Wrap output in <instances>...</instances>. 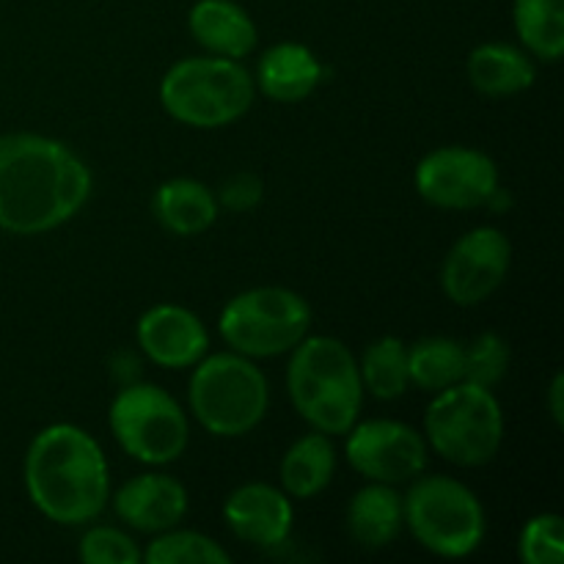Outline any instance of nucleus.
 <instances>
[{"label": "nucleus", "mask_w": 564, "mask_h": 564, "mask_svg": "<svg viewBox=\"0 0 564 564\" xmlns=\"http://www.w3.org/2000/svg\"><path fill=\"white\" fill-rule=\"evenodd\" d=\"M91 171L66 143L39 132L0 135V231L47 235L91 198Z\"/></svg>", "instance_id": "f257e3e1"}, {"label": "nucleus", "mask_w": 564, "mask_h": 564, "mask_svg": "<svg viewBox=\"0 0 564 564\" xmlns=\"http://www.w3.org/2000/svg\"><path fill=\"white\" fill-rule=\"evenodd\" d=\"M512 264V242L496 226L457 237L441 264V290L455 306L474 308L501 290Z\"/></svg>", "instance_id": "f8f14e48"}, {"label": "nucleus", "mask_w": 564, "mask_h": 564, "mask_svg": "<svg viewBox=\"0 0 564 564\" xmlns=\"http://www.w3.org/2000/svg\"><path fill=\"white\" fill-rule=\"evenodd\" d=\"M110 499L124 527L152 534V538L180 527L191 510V496L185 485L163 471L135 474Z\"/></svg>", "instance_id": "2eb2a0df"}, {"label": "nucleus", "mask_w": 564, "mask_h": 564, "mask_svg": "<svg viewBox=\"0 0 564 564\" xmlns=\"http://www.w3.org/2000/svg\"><path fill=\"white\" fill-rule=\"evenodd\" d=\"M116 444L143 466H171L191 444L187 411L154 383H127L108 411Z\"/></svg>", "instance_id": "1a4fd4ad"}, {"label": "nucleus", "mask_w": 564, "mask_h": 564, "mask_svg": "<svg viewBox=\"0 0 564 564\" xmlns=\"http://www.w3.org/2000/svg\"><path fill=\"white\" fill-rule=\"evenodd\" d=\"M549 413L551 419H554L556 427H562L564 422V375L562 372H556L549 386Z\"/></svg>", "instance_id": "c756f323"}, {"label": "nucleus", "mask_w": 564, "mask_h": 564, "mask_svg": "<svg viewBox=\"0 0 564 564\" xmlns=\"http://www.w3.org/2000/svg\"><path fill=\"white\" fill-rule=\"evenodd\" d=\"M413 540L441 560H466L482 545L488 518L479 496L449 474H419L402 496Z\"/></svg>", "instance_id": "423d86ee"}, {"label": "nucleus", "mask_w": 564, "mask_h": 564, "mask_svg": "<svg viewBox=\"0 0 564 564\" xmlns=\"http://www.w3.org/2000/svg\"><path fill=\"white\" fill-rule=\"evenodd\" d=\"M408 375L427 394L449 389L463 380V341L449 336H424L408 347Z\"/></svg>", "instance_id": "5701e85b"}, {"label": "nucleus", "mask_w": 564, "mask_h": 564, "mask_svg": "<svg viewBox=\"0 0 564 564\" xmlns=\"http://www.w3.org/2000/svg\"><path fill=\"white\" fill-rule=\"evenodd\" d=\"M86 564H138L143 562V551L135 540L116 527H88L77 549Z\"/></svg>", "instance_id": "cd10ccee"}, {"label": "nucleus", "mask_w": 564, "mask_h": 564, "mask_svg": "<svg viewBox=\"0 0 564 564\" xmlns=\"http://www.w3.org/2000/svg\"><path fill=\"white\" fill-rule=\"evenodd\" d=\"M229 532L259 551H273L290 540L295 510L292 499L270 482H246L224 501Z\"/></svg>", "instance_id": "4468645a"}, {"label": "nucleus", "mask_w": 564, "mask_h": 564, "mask_svg": "<svg viewBox=\"0 0 564 564\" xmlns=\"http://www.w3.org/2000/svg\"><path fill=\"white\" fill-rule=\"evenodd\" d=\"M345 457L367 482L405 485L427 471L430 446L416 427L397 419H367L347 430Z\"/></svg>", "instance_id": "9b49d317"}, {"label": "nucleus", "mask_w": 564, "mask_h": 564, "mask_svg": "<svg viewBox=\"0 0 564 564\" xmlns=\"http://www.w3.org/2000/svg\"><path fill=\"white\" fill-rule=\"evenodd\" d=\"M290 356L286 394L297 416L325 435H345L361 416L367 397L358 358L336 336L312 334Z\"/></svg>", "instance_id": "7ed1b4c3"}, {"label": "nucleus", "mask_w": 564, "mask_h": 564, "mask_svg": "<svg viewBox=\"0 0 564 564\" xmlns=\"http://www.w3.org/2000/svg\"><path fill=\"white\" fill-rule=\"evenodd\" d=\"M257 99L253 75L235 58H182L160 80V105L174 121L218 130L240 121Z\"/></svg>", "instance_id": "20e7f679"}, {"label": "nucleus", "mask_w": 564, "mask_h": 564, "mask_svg": "<svg viewBox=\"0 0 564 564\" xmlns=\"http://www.w3.org/2000/svg\"><path fill=\"white\" fill-rule=\"evenodd\" d=\"M135 341L154 367L193 369L209 352V330L196 312L180 303H158L138 317Z\"/></svg>", "instance_id": "ddd939ff"}, {"label": "nucleus", "mask_w": 564, "mask_h": 564, "mask_svg": "<svg viewBox=\"0 0 564 564\" xmlns=\"http://www.w3.org/2000/svg\"><path fill=\"white\" fill-rule=\"evenodd\" d=\"M193 419L215 438H242L268 416L270 386L253 358L235 350L207 352L187 383Z\"/></svg>", "instance_id": "39448f33"}, {"label": "nucleus", "mask_w": 564, "mask_h": 564, "mask_svg": "<svg viewBox=\"0 0 564 564\" xmlns=\"http://www.w3.org/2000/svg\"><path fill=\"white\" fill-rule=\"evenodd\" d=\"M152 209L158 224L176 237H198L220 215V204L215 193L204 182L191 176H174L154 191Z\"/></svg>", "instance_id": "aec40b11"}, {"label": "nucleus", "mask_w": 564, "mask_h": 564, "mask_svg": "<svg viewBox=\"0 0 564 564\" xmlns=\"http://www.w3.org/2000/svg\"><path fill=\"white\" fill-rule=\"evenodd\" d=\"M143 560L149 564H229L231 554L209 534L174 527L154 534L143 551Z\"/></svg>", "instance_id": "393cba45"}, {"label": "nucleus", "mask_w": 564, "mask_h": 564, "mask_svg": "<svg viewBox=\"0 0 564 564\" xmlns=\"http://www.w3.org/2000/svg\"><path fill=\"white\" fill-rule=\"evenodd\" d=\"M264 196V185L257 174L251 171H240V174H231L224 185L218 187L215 198H218L220 207H226L229 213H248V209L257 207Z\"/></svg>", "instance_id": "c85d7f7f"}, {"label": "nucleus", "mask_w": 564, "mask_h": 564, "mask_svg": "<svg viewBox=\"0 0 564 564\" xmlns=\"http://www.w3.org/2000/svg\"><path fill=\"white\" fill-rule=\"evenodd\" d=\"M257 91L281 105L303 102L323 83V64L301 42H279L257 61Z\"/></svg>", "instance_id": "dca6fc26"}, {"label": "nucleus", "mask_w": 564, "mask_h": 564, "mask_svg": "<svg viewBox=\"0 0 564 564\" xmlns=\"http://www.w3.org/2000/svg\"><path fill=\"white\" fill-rule=\"evenodd\" d=\"M510 345L505 336L485 330L463 345V380L482 389H496L510 372Z\"/></svg>", "instance_id": "a878e982"}, {"label": "nucleus", "mask_w": 564, "mask_h": 564, "mask_svg": "<svg viewBox=\"0 0 564 564\" xmlns=\"http://www.w3.org/2000/svg\"><path fill=\"white\" fill-rule=\"evenodd\" d=\"M416 193L438 209L488 207L499 193V165L490 154L474 147H438L419 160L413 171Z\"/></svg>", "instance_id": "9d476101"}, {"label": "nucleus", "mask_w": 564, "mask_h": 564, "mask_svg": "<svg viewBox=\"0 0 564 564\" xmlns=\"http://www.w3.org/2000/svg\"><path fill=\"white\" fill-rule=\"evenodd\" d=\"M345 527L352 543L364 551L389 549L405 529L402 494L397 485L367 482L347 505Z\"/></svg>", "instance_id": "a211bd4d"}, {"label": "nucleus", "mask_w": 564, "mask_h": 564, "mask_svg": "<svg viewBox=\"0 0 564 564\" xmlns=\"http://www.w3.org/2000/svg\"><path fill=\"white\" fill-rule=\"evenodd\" d=\"M312 306L290 286H253L224 306L220 339L229 350L253 358H275L295 350L312 330Z\"/></svg>", "instance_id": "6e6552de"}, {"label": "nucleus", "mask_w": 564, "mask_h": 564, "mask_svg": "<svg viewBox=\"0 0 564 564\" xmlns=\"http://www.w3.org/2000/svg\"><path fill=\"white\" fill-rule=\"evenodd\" d=\"M424 441L435 455L460 468H482L505 444V411L494 389L468 380L433 394L424 413Z\"/></svg>", "instance_id": "0eeeda50"}, {"label": "nucleus", "mask_w": 564, "mask_h": 564, "mask_svg": "<svg viewBox=\"0 0 564 564\" xmlns=\"http://www.w3.org/2000/svg\"><path fill=\"white\" fill-rule=\"evenodd\" d=\"M466 75L479 94L505 99L529 91L538 80V66L523 47L507 42H485L468 53Z\"/></svg>", "instance_id": "6ab92c4d"}, {"label": "nucleus", "mask_w": 564, "mask_h": 564, "mask_svg": "<svg viewBox=\"0 0 564 564\" xmlns=\"http://www.w3.org/2000/svg\"><path fill=\"white\" fill-rule=\"evenodd\" d=\"M358 372L367 394L375 400H400L411 386L408 375V345L400 336H380L358 358Z\"/></svg>", "instance_id": "b1692460"}, {"label": "nucleus", "mask_w": 564, "mask_h": 564, "mask_svg": "<svg viewBox=\"0 0 564 564\" xmlns=\"http://www.w3.org/2000/svg\"><path fill=\"white\" fill-rule=\"evenodd\" d=\"M187 28L209 55L220 58H248L259 42L257 22L235 0H196L187 14Z\"/></svg>", "instance_id": "f3484780"}, {"label": "nucleus", "mask_w": 564, "mask_h": 564, "mask_svg": "<svg viewBox=\"0 0 564 564\" xmlns=\"http://www.w3.org/2000/svg\"><path fill=\"white\" fill-rule=\"evenodd\" d=\"M518 554L527 564H562L564 521L560 512H538L529 518L518 538Z\"/></svg>", "instance_id": "bb28decb"}, {"label": "nucleus", "mask_w": 564, "mask_h": 564, "mask_svg": "<svg viewBox=\"0 0 564 564\" xmlns=\"http://www.w3.org/2000/svg\"><path fill=\"white\" fill-rule=\"evenodd\" d=\"M336 474V449L330 444V435L312 430L292 441L290 449L284 452L279 466L281 490L290 499H314L330 485Z\"/></svg>", "instance_id": "412c9836"}, {"label": "nucleus", "mask_w": 564, "mask_h": 564, "mask_svg": "<svg viewBox=\"0 0 564 564\" xmlns=\"http://www.w3.org/2000/svg\"><path fill=\"white\" fill-rule=\"evenodd\" d=\"M512 25L532 58L556 64L564 55V0H512Z\"/></svg>", "instance_id": "4be33fe9"}, {"label": "nucleus", "mask_w": 564, "mask_h": 564, "mask_svg": "<svg viewBox=\"0 0 564 564\" xmlns=\"http://www.w3.org/2000/svg\"><path fill=\"white\" fill-rule=\"evenodd\" d=\"M22 479L31 505L58 527H86L110 501V468L102 446L69 422L47 424L33 435Z\"/></svg>", "instance_id": "f03ea898"}]
</instances>
